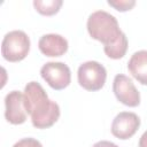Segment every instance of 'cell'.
Returning <instances> with one entry per match:
<instances>
[{
	"mask_svg": "<svg viewBox=\"0 0 147 147\" xmlns=\"http://www.w3.org/2000/svg\"><path fill=\"white\" fill-rule=\"evenodd\" d=\"M24 105L37 129H48L60 117L59 105L51 100L38 82H30L24 87Z\"/></svg>",
	"mask_w": 147,
	"mask_h": 147,
	"instance_id": "6da1fadb",
	"label": "cell"
},
{
	"mask_svg": "<svg viewBox=\"0 0 147 147\" xmlns=\"http://www.w3.org/2000/svg\"><path fill=\"white\" fill-rule=\"evenodd\" d=\"M86 26L90 36L102 42L103 46L115 42L123 33L118 26L116 17L105 10H96L92 13L87 18Z\"/></svg>",
	"mask_w": 147,
	"mask_h": 147,
	"instance_id": "7a4b0ae2",
	"label": "cell"
},
{
	"mask_svg": "<svg viewBox=\"0 0 147 147\" xmlns=\"http://www.w3.org/2000/svg\"><path fill=\"white\" fill-rule=\"evenodd\" d=\"M30 52V38L22 30H13L5 34L1 42V54L6 61L20 62Z\"/></svg>",
	"mask_w": 147,
	"mask_h": 147,
	"instance_id": "3957f363",
	"label": "cell"
},
{
	"mask_svg": "<svg viewBox=\"0 0 147 147\" xmlns=\"http://www.w3.org/2000/svg\"><path fill=\"white\" fill-rule=\"evenodd\" d=\"M79 85L86 91L95 92L105 86L107 79L106 68L96 61H87L79 65L77 71Z\"/></svg>",
	"mask_w": 147,
	"mask_h": 147,
	"instance_id": "277c9868",
	"label": "cell"
},
{
	"mask_svg": "<svg viewBox=\"0 0 147 147\" xmlns=\"http://www.w3.org/2000/svg\"><path fill=\"white\" fill-rule=\"evenodd\" d=\"M42 79L56 91L69 86L71 82L70 68L63 62H47L40 69Z\"/></svg>",
	"mask_w": 147,
	"mask_h": 147,
	"instance_id": "5b68a950",
	"label": "cell"
},
{
	"mask_svg": "<svg viewBox=\"0 0 147 147\" xmlns=\"http://www.w3.org/2000/svg\"><path fill=\"white\" fill-rule=\"evenodd\" d=\"M113 91L116 99L127 106V107H137L140 103V93L136 88L131 78L123 74H118L115 76L113 82Z\"/></svg>",
	"mask_w": 147,
	"mask_h": 147,
	"instance_id": "8992f818",
	"label": "cell"
},
{
	"mask_svg": "<svg viewBox=\"0 0 147 147\" xmlns=\"http://www.w3.org/2000/svg\"><path fill=\"white\" fill-rule=\"evenodd\" d=\"M140 126V118L131 111H122L116 115L111 123V133L114 137L126 140L134 136Z\"/></svg>",
	"mask_w": 147,
	"mask_h": 147,
	"instance_id": "52a82bcc",
	"label": "cell"
},
{
	"mask_svg": "<svg viewBox=\"0 0 147 147\" xmlns=\"http://www.w3.org/2000/svg\"><path fill=\"white\" fill-rule=\"evenodd\" d=\"M5 117L14 125L23 124L26 121L28 111L24 105V95L20 91H11L5 98Z\"/></svg>",
	"mask_w": 147,
	"mask_h": 147,
	"instance_id": "ba28073f",
	"label": "cell"
},
{
	"mask_svg": "<svg viewBox=\"0 0 147 147\" xmlns=\"http://www.w3.org/2000/svg\"><path fill=\"white\" fill-rule=\"evenodd\" d=\"M39 51L48 57H56L62 56L68 51V40L62 37L61 34L56 33H48L40 37L38 41Z\"/></svg>",
	"mask_w": 147,
	"mask_h": 147,
	"instance_id": "9c48e42d",
	"label": "cell"
},
{
	"mask_svg": "<svg viewBox=\"0 0 147 147\" xmlns=\"http://www.w3.org/2000/svg\"><path fill=\"white\" fill-rule=\"evenodd\" d=\"M130 74L142 85H147V51L136 52L127 62Z\"/></svg>",
	"mask_w": 147,
	"mask_h": 147,
	"instance_id": "30bf717a",
	"label": "cell"
},
{
	"mask_svg": "<svg viewBox=\"0 0 147 147\" xmlns=\"http://www.w3.org/2000/svg\"><path fill=\"white\" fill-rule=\"evenodd\" d=\"M103 51L106 55L110 59H114V60L122 59L127 51V38L125 33H122L115 42L108 46H103Z\"/></svg>",
	"mask_w": 147,
	"mask_h": 147,
	"instance_id": "8fae6325",
	"label": "cell"
},
{
	"mask_svg": "<svg viewBox=\"0 0 147 147\" xmlns=\"http://www.w3.org/2000/svg\"><path fill=\"white\" fill-rule=\"evenodd\" d=\"M62 3V0H34L33 7L39 14L45 16H52L60 10Z\"/></svg>",
	"mask_w": 147,
	"mask_h": 147,
	"instance_id": "7c38bea8",
	"label": "cell"
},
{
	"mask_svg": "<svg viewBox=\"0 0 147 147\" xmlns=\"http://www.w3.org/2000/svg\"><path fill=\"white\" fill-rule=\"evenodd\" d=\"M108 5L118 11H127L136 6V1L134 0H116V1L109 0Z\"/></svg>",
	"mask_w": 147,
	"mask_h": 147,
	"instance_id": "4fadbf2b",
	"label": "cell"
},
{
	"mask_svg": "<svg viewBox=\"0 0 147 147\" xmlns=\"http://www.w3.org/2000/svg\"><path fill=\"white\" fill-rule=\"evenodd\" d=\"M13 147H42L41 142L33 138H24L14 144Z\"/></svg>",
	"mask_w": 147,
	"mask_h": 147,
	"instance_id": "5bb4252c",
	"label": "cell"
},
{
	"mask_svg": "<svg viewBox=\"0 0 147 147\" xmlns=\"http://www.w3.org/2000/svg\"><path fill=\"white\" fill-rule=\"evenodd\" d=\"M92 147H118L116 144L111 142V141H108V140H101V141H98L95 142Z\"/></svg>",
	"mask_w": 147,
	"mask_h": 147,
	"instance_id": "9a60e30c",
	"label": "cell"
},
{
	"mask_svg": "<svg viewBox=\"0 0 147 147\" xmlns=\"http://www.w3.org/2000/svg\"><path fill=\"white\" fill-rule=\"evenodd\" d=\"M139 147H147V131L142 133V136L139 139Z\"/></svg>",
	"mask_w": 147,
	"mask_h": 147,
	"instance_id": "2e32d148",
	"label": "cell"
}]
</instances>
